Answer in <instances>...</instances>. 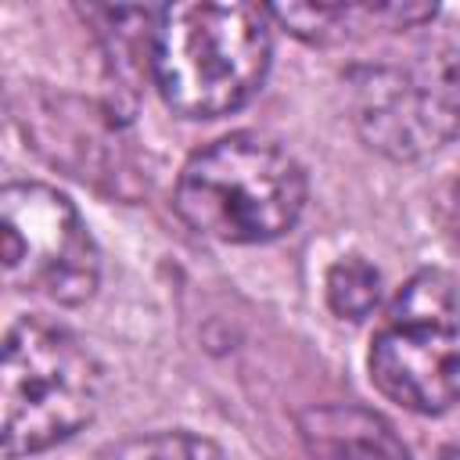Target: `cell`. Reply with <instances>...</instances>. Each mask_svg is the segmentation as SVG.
Segmentation results:
<instances>
[{
	"instance_id": "277c9868",
	"label": "cell",
	"mask_w": 460,
	"mask_h": 460,
	"mask_svg": "<svg viewBox=\"0 0 460 460\" xmlns=\"http://www.w3.org/2000/svg\"><path fill=\"white\" fill-rule=\"evenodd\" d=\"M370 377L413 413L460 402V288L442 270L413 273L370 341Z\"/></svg>"
},
{
	"instance_id": "9c48e42d",
	"label": "cell",
	"mask_w": 460,
	"mask_h": 460,
	"mask_svg": "<svg viewBox=\"0 0 460 460\" xmlns=\"http://www.w3.org/2000/svg\"><path fill=\"white\" fill-rule=\"evenodd\" d=\"M97 460H223L219 449L190 431H151L108 446Z\"/></svg>"
},
{
	"instance_id": "ba28073f",
	"label": "cell",
	"mask_w": 460,
	"mask_h": 460,
	"mask_svg": "<svg viewBox=\"0 0 460 460\" xmlns=\"http://www.w3.org/2000/svg\"><path fill=\"white\" fill-rule=\"evenodd\" d=\"M327 305L341 320H363L381 298V273L363 255H341L323 280Z\"/></svg>"
},
{
	"instance_id": "8992f818",
	"label": "cell",
	"mask_w": 460,
	"mask_h": 460,
	"mask_svg": "<svg viewBox=\"0 0 460 460\" xmlns=\"http://www.w3.org/2000/svg\"><path fill=\"white\" fill-rule=\"evenodd\" d=\"M0 259L14 291L79 305L101 277V252L79 208L47 183H7L0 190Z\"/></svg>"
},
{
	"instance_id": "30bf717a",
	"label": "cell",
	"mask_w": 460,
	"mask_h": 460,
	"mask_svg": "<svg viewBox=\"0 0 460 460\" xmlns=\"http://www.w3.org/2000/svg\"><path fill=\"white\" fill-rule=\"evenodd\" d=\"M438 460H460V446H446V449L438 453Z\"/></svg>"
},
{
	"instance_id": "8fae6325",
	"label": "cell",
	"mask_w": 460,
	"mask_h": 460,
	"mask_svg": "<svg viewBox=\"0 0 460 460\" xmlns=\"http://www.w3.org/2000/svg\"><path fill=\"white\" fill-rule=\"evenodd\" d=\"M456 201H460V194H456ZM456 226H460V205H456ZM456 244H460V230H456Z\"/></svg>"
},
{
	"instance_id": "5b68a950",
	"label": "cell",
	"mask_w": 460,
	"mask_h": 460,
	"mask_svg": "<svg viewBox=\"0 0 460 460\" xmlns=\"http://www.w3.org/2000/svg\"><path fill=\"white\" fill-rule=\"evenodd\" d=\"M359 137L388 158H424L460 129V61L420 50L406 61H370L349 72Z\"/></svg>"
},
{
	"instance_id": "3957f363",
	"label": "cell",
	"mask_w": 460,
	"mask_h": 460,
	"mask_svg": "<svg viewBox=\"0 0 460 460\" xmlns=\"http://www.w3.org/2000/svg\"><path fill=\"white\" fill-rule=\"evenodd\" d=\"M104 399L101 359L65 327L22 316L7 327L0 363L4 456L43 453L86 428Z\"/></svg>"
},
{
	"instance_id": "7a4b0ae2",
	"label": "cell",
	"mask_w": 460,
	"mask_h": 460,
	"mask_svg": "<svg viewBox=\"0 0 460 460\" xmlns=\"http://www.w3.org/2000/svg\"><path fill=\"white\" fill-rule=\"evenodd\" d=\"M302 208V165L259 133H230L194 151L176 180V212L223 244L273 241L298 223Z\"/></svg>"
},
{
	"instance_id": "52a82bcc",
	"label": "cell",
	"mask_w": 460,
	"mask_h": 460,
	"mask_svg": "<svg viewBox=\"0 0 460 460\" xmlns=\"http://www.w3.org/2000/svg\"><path fill=\"white\" fill-rule=\"evenodd\" d=\"M305 438L323 460H406L392 428L363 410H320L309 413Z\"/></svg>"
},
{
	"instance_id": "6da1fadb",
	"label": "cell",
	"mask_w": 460,
	"mask_h": 460,
	"mask_svg": "<svg viewBox=\"0 0 460 460\" xmlns=\"http://www.w3.org/2000/svg\"><path fill=\"white\" fill-rule=\"evenodd\" d=\"M273 58L270 11L259 4H172L151 32V75L162 101L187 119L244 108Z\"/></svg>"
}]
</instances>
